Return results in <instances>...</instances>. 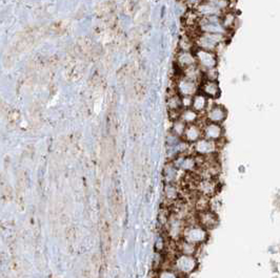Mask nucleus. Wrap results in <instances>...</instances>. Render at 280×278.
<instances>
[{"mask_svg": "<svg viewBox=\"0 0 280 278\" xmlns=\"http://www.w3.org/2000/svg\"><path fill=\"white\" fill-rule=\"evenodd\" d=\"M182 240L201 246L209 240V230L198 223L188 224L183 229Z\"/></svg>", "mask_w": 280, "mask_h": 278, "instance_id": "obj_1", "label": "nucleus"}, {"mask_svg": "<svg viewBox=\"0 0 280 278\" xmlns=\"http://www.w3.org/2000/svg\"><path fill=\"white\" fill-rule=\"evenodd\" d=\"M198 268V260L196 256L178 254L172 264V269L175 270L180 277H187L195 272Z\"/></svg>", "mask_w": 280, "mask_h": 278, "instance_id": "obj_2", "label": "nucleus"}, {"mask_svg": "<svg viewBox=\"0 0 280 278\" xmlns=\"http://www.w3.org/2000/svg\"><path fill=\"white\" fill-rule=\"evenodd\" d=\"M194 191L212 198L219 191L218 180L217 178H199L194 186Z\"/></svg>", "mask_w": 280, "mask_h": 278, "instance_id": "obj_3", "label": "nucleus"}, {"mask_svg": "<svg viewBox=\"0 0 280 278\" xmlns=\"http://www.w3.org/2000/svg\"><path fill=\"white\" fill-rule=\"evenodd\" d=\"M223 40V34H205L200 33L195 38V44L198 48L205 49V51H214L218 46L220 41Z\"/></svg>", "mask_w": 280, "mask_h": 278, "instance_id": "obj_4", "label": "nucleus"}, {"mask_svg": "<svg viewBox=\"0 0 280 278\" xmlns=\"http://www.w3.org/2000/svg\"><path fill=\"white\" fill-rule=\"evenodd\" d=\"M192 149L193 152L197 155L202 156H209L216 154L218 150V142L208 140V139L202 138L196 143L192 144Z\"/></svg>", "mask_w": 280, "mask_h": 278, "instance_id": "obj_5", "label": "nucleus"}, {"mask_svg": "<svg viewBox=\"0 0 280 278\" xmlns=\"http://www.w3.org/2000/svg\"><path fill=\"white\" fill-rule=\"evenodd\" d=\"M176 93L181 97H193L197 93V82L190 80L186 77H181L176 81Z\"/></svg>", "mask_w": 280, "mask_h": 278, "instance_id": "obj_6", "label": "nucleus"}, {"mask_svg": "<svg viewBox=\"0 0 280 278\" xmlns=\"http://www.w3.org/2000/svg\"><path fill=\"white\" fill-rule=\"evenodd\" d=\"M196 221L199 225H201L202 227H205L206 229L211 230L214 229V228L218 225L219 223V218L217 213L212 210H206V211H201V212H197L196 213Z\"/></svg>", "mask_w": 280, "mask_h": 278, "instance_id": "obj_7", "label": "nucleus"}, {"mask_svg": "<svg viewBox=\"0 0 280 278\" xmlns=\"http://www.w3.org/2000/svg\"><path fill=\"white\" fill-rule=\"evenodd\" d=\"M202 134H204L205 139L218 142L224 136V128L220 124L208 122L202 126Z\"/></svg>", "mask_w": 280, "mask_h": 278, "instance_id": "obj_8", "label": "nucleus"}, {"mask_svg": "<svg viewBox=\"0 0 280 278\" xmlns=\"http://www.w3.org/2000/svg\"><path fill=\"white\" fill-rule=\"evenodd\" d=\"M195 56L197 58V61H198L199 65H201V67L208 69V71L209 69L215 68V66L217 64V59H216V56L212 52L198 48L195 53Z\"/></svg>", "mask_w": 280, "mask_h": 278, "instance_id": "obj_9", "label": "nucleus"}, {"mask_svg": "<svg viewBox=\"0 0 280 278\" xmlns=\"http://www.w3.org/2000/svg\"><path fill=\"white\" fill-rule=\"evenodd\" d=\"M202 138H204V134H202V126H199L196 123L187 125L185 134L182 136V139L185 140V142L189 144H194Z\"/></svg>", "mask_w": 280, "mask_h": 278, "instance_id": "obj_10", "label": "nucleus"}, {"mask_svg": "<svg viewBox=\"0 0 280 278\" xmlns=\"http://www.w3.org/2000/svg\"><path fill=\"white\" fill-rule=\"evenodd\" d=\"M176 63L179 68H181L182 71H185V69L197 64V58L195 54H193L192 52L180 51L176 58Z\"/></svg>", "mask_w": 280, "mask_h": 278, "instance_id": "obj_11", "label": "nucleus"}, {"mask_svg": "<svg viewBox=\"0 0 280 278\" xmlns=\"http://www.w3.org/2000/svg\"><path fill=\"white\" fill-rule=\"evenodd\" d=\"M226 118H227L226 109L223 106H219V105H215L213 107L209 108V111L207 113L208 122L220 124L226 120Z\"/></svg>", "mask_w": 280, "mask_h": 278, "instance_id": "obj_12", "label": "nucleus"}, {"mask_svg": "<svg viewBox=\"0 0 280 278\" xmlns=\"http://www.w3.org/2000/svg\"><path fill=\"white\" fill-rule=\"evenodd\" d=\"M199 246L192 244L190 242H187L185 240H181L177 242V250L179 254H183V255H191V256H195L197 251H198Z\"/></svg>", "mask_w": 280, "mask_h": 278, "instance_id": "obj_13", "label": "nucleus"}, {"mask_svg": "<svg viewBox=\"0 0 280 278\" xmlns=\"http://www.w3.org/2000/svg\"><path fill=\"white\" fill-rule=\"evenodd\" d=\"M201 91L202 94L212 97V98H216L219 96V86L217 84L216 81H211V80H207L201 85Z\"/></svg>", "mask_w": 280, "mask_h": 278, "instance_id": "obj_14", "label": "nucleus"}, {"mask_svg": "<svg viewBox=\"0 0 280 278\" xmlns=\"http://www.w3.org/2000/svg\"><path fill=\"white\" fill-rule=\"evenodd\" d=\"M208 106V99L206 95L204 94H196L193 96V101H192V109H194L196 113L204 112Z\"/></svg>", "mask_w": 280, "mask_h": 278, "instance_id": "obj_15", "label": "nucleus"}, {"mask_svg": "<svg viewBox=\"0 0 280 278\" xmlns=\"http://www.w3.org/2000/svg\"><path fill=\"white\" fill-rule=\"evenodd\" d=\"M167 104H168L170 113L171 112L180 113L182 109H183V107H182V98L176 92L174 93L172 96L169 97Z\"/></svg>", "mask_w": 280, "mask_h": 278, "instance_id": "obj_16", "label": "nucleus"}, {"mask_svg": "<svg viewBox=\"0 0 280 278\" xmlns=\"http://www.w3.org/2000/svg\"><path fill=\"white\" fill-rule=\"evenodd\" d=\"M179 120L185 122L187 125L195 124L198 120V113H196L194 109H192V108H185V109H182L180 113Z\"/></svg>", "mask_w": 280, "mask_h": 278, "instance_id": "obj_17", "label": "nucleus"}, {"mask_svg": "<svg viewBox=\"0 0 280 278\" xmlns=\"http://www.w3.org/2000/svg\"><path fill=\"white\" fill-rule=\"evenodd\" d=\"M178 190H177V188L174 186L173 184H168L166 185L165 187V196L167 200L171 203H174V202H176L178 200Z\"/></svg>", "mask_w": 280, "mask_h": 278, "instance_id": "obj_18", "label": "nucleus"}, {"mask_svg": "<svg viewBox=\"0 0 280 278\" xmlns=\"http://www.w3.org/2000/svg\"><path fill=\"white\" fill-rule=\"evenodd\" d=\"M186 128H187V124L185 122H182L181 120L174 121V124L172 126L173 135H175V136H177L179 138H182L183 134H185Z\"/></svg>", "mask_w": 280, "mask_h": 278, "instance_id": "obj_19", "label": "nucleus"}, {"mask_svg": "<svg viewBox=\"0 0 280 278\" xmlns=\"http://www.w3.org/2000/svg\"><path fill=\"white\" fill-rule=\"evenodd\" d=\"M156 278H181L174 269H160L157 271Z\"/></svg>", "mask_w": 280, "mask_h": 278, "instance_id": "obj_20", "label": "nucleus"}, {"mask_svg": "<svg viewBox=\"0 0 280 278\" xmlns=\"http://www.w3.org/2000/svg\"><path fill=\"white\" fill-rule=\"evenodd\" d=\"M208 2L211 3L212 5H214L215 7L219 8L220 11H221V9L227 8L229 6L228 0H208Z\"/></svg>", "mask_w": 280, "mask_h": 278, "instance_id": "obj_21", "label": "nucleus"}, {"mask_svg": "<svg viewBox=\"0 0 280 278\" xmlns=\"http://www.w3.org/2000/svg\"><path fill=\"white\" fill-rule=\"evenodd\" d=\"M185 2L188 4V5H191L193 7H196L198 6L199 4H201L202 2H204V0H185Z\"/></svg>", "mask_w": 280, "mask_h": 278, "instance_id": "obj_22", "label": "nucleus"}]
</instances>
